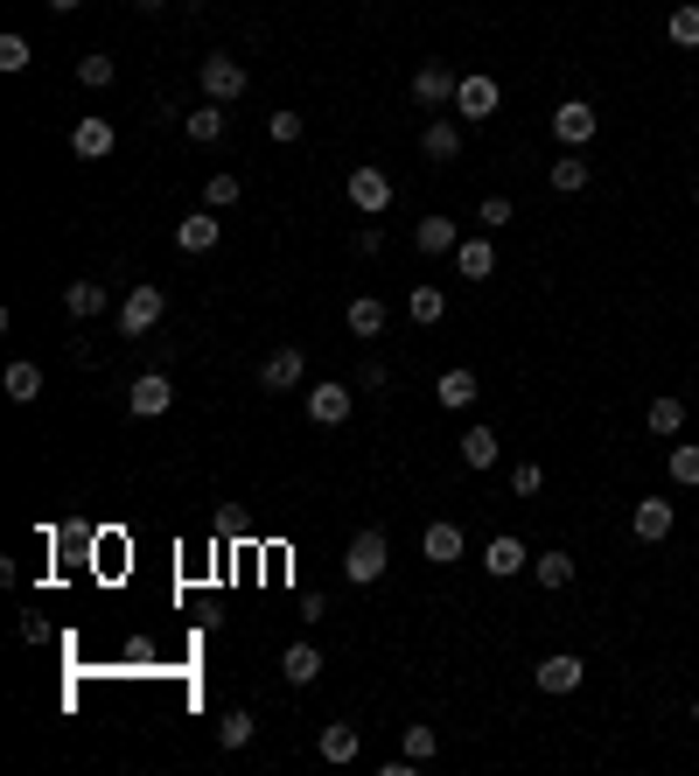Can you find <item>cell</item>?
Masks as SVG:
<instances>
[{"mask_svg": "<svg viewBox=\"0 0 699 776\" xmlns=\"http://www.w3.org/2000/svg\"><path fill=\"white\" fill-rule=\"evenodd\" d=\"M161 315H168V294L155 288V280H134L126 301H120V336H126V344H147Z\"/></svg>", "mask_w": 699, "mask_h": 776, "instance_id": "1", "label": "cell"}, {"mask_svg": "<svg viewBox=\"0 0 699 776\" xmlns=\"http://www.w3.org/2000/svg\"><path fill=\"white\" fill-rule=\"evenodd\" d=\"M385 566H392L385 532H357V539H350V553H343V581H350V588H371Z\"/></svg>", "mask_w": 699, "mask_h": 776, "instance_id": "2", "label": "cell"}, {"mask_svg": "<svg viewBox=\"0 0 699 776\" xmlns=\"http://www.w3.org/2000/svg\"><path fill=\"white\" fill-rule=\"evenodd\" d=\"M497 105H504V85L489 78V70H462V85H455V120H489Z\"/></svg>", "mask_w": 699, "mask_h": 776, "instance_id": "3", "label": "cell"}, {"mask_svg": "<svg viewBox=\"0 0 699 776\" xmlns=\"http://www.w3.org/2000/svg\"><path fill=\"white\" fill-rule=\"evenodd\" d=\"M595 134H601V112H595L588 99H566V105L553 112V140H560V147H588Z\"/></svg>", "mask_w": 699, "mask_h": 776, "instance_id": "4", "label": "cell"}, {"mask_svg": "<svg viewBox=\"0 0 699 776\" xmlns=\"http://www.w3.org/2000/svg\"><path fill=\"white\" fill-rule=\"evenodd\" d=\"M203 99H217V105H232V99H245V64L238 56H203Z\"/></svg>", "mask_w": 699, "mask_h": 776, "instance_id": "5", "label": "cell"}, {"mask_svg": "<svg viewBox=\"0 0 699 776\" xmlns=\"http://www.w3.org/2000/svg\"><path fill=\"white\" fill-rule=\"evenodd\" d=\"M350 203H357V211H364V217H385L392 211V176H385V168H350Z\"/></svg>", "mask_w": 699, "mask_h": 776, "instance_id": "6", "label": "cell"}, {"mask_svg": "<svg viewBox=\"0 0 699 776\" xmlns=\"http://www.w3.org/2000/svg\"><path fill=\"white\" fill-rule=\"evenodd\" d=\"M168 406H176V385H168L161 371H140L134 392H126V413H134V420H161Z\"/></svg>", "mask_w": 699, "mask_h": 776, "instance_id": "7", "label": "cell"}, {"mask_svg": "<svg viewBox=\"0 0 699 776\" xmlns=\"http://www.w3.org/2000/svg\"><path fill=\"white\" fill-rule=\"evenodd\" d=\"M301 406H308L315 427H343L350 406H357V392H350V385H329V378H323V385H308V400H301Z\"/></svg>", "mask_w": 699, "mask_h": 776, "instance_id": "8", "label": "cell"}, {"mask_svg": "<svg viewBox=\"0 0 699 776\" xmlns=\"http://www.w3.org/2000/svg\"><path fill=\"white\" fill-rule=\"evenodd\" d=\"M301 378H308V357H301L294 344L267 350V364H259V385H267V392H301Z\"/></svg>", "mask_w": 699, "mask_h": 776, "instance_id": "9", "label": "cell"}, {"mask_svg": "<svg viewBox=\"0 0 699 776\" xmlns=\"http://www.w3.org/2000/svg\"><path fill=\"white\" fill-rule=\"evenodd\" d=\"M112 147H120V134H112V120H99V112L70 126V155H78V161H105Z\"/></svg>", "mask_w": 699, "mask_h": 776, "instance_id": "10", "label": "cell"}, {"mask_svg": "<svg viewBox=\"0 0 699 776\" xmlns=\"http://www.w3.org/2000/svg\"><path fill=\"white\" fill-rule=\"evenodd\" d=\"M539 693H580V678H588V665H580L574 651H553V657H539Z\"/></svg>", "mask_w": 699, "mask_h": 776, "instance_id": "11", "label": "cell"}, {"mask_svg": "<svg viewBox=\"0 0 699 776\" xmlns=\"http://www.w3.org/2000/svg\"><path fill=\"white\" fill-rule=\"evenodd\" d=\"M455 70H441V64H420V70H413V105H433V112H441V105H455Z\"/></svg>", "mask_w": 699, "mask_h": 776, "instance_id": "12", "label": "cell"}, {"mask_svg": "<svg viewBox=\"0 0 699 776\" xmlns=\"http://www.w3.org/2000/svg\"><path fill=\"white\" fill-rule=\"evenodd\" d=\"M420 553L433 560V566H455L462 553H469V539H462V525H448V518H433L427 532H420Z\"/></svg>", "mask_w": 699, "mask_h": 776, "instance_id": "13", "label": "cell"}, {"mask_svg": "<svg viewBox=\"0 0 699 776\" xmlns=\"http://www.w3.org/2000/svg\"><path fill=\"white\" fill-rule=\"evenodd\" d=\"M483 566H489V581H511V574H525V566H532V553H525V539H489L483 546Z\"/></svg>", "mask_w": 699, "mask_h": 776, "instance_id": "14", "label": "cell"}, {"mask_svg": "<svg viewBox=\"0 0 699 776\" xmlns=\"http://www.w3.org/2000/svg\"><path fill=\"white\" fill-rule=\"evenodd\" d=\"M672 518H678V504H665V497H644V504L630 510V532L644 539V546H657V539L672 532Z\"/></svg>", "mask_w": 699, "mask_h": 776, "instance_id": "15", "label": "cell"}, {"mask_svg": "<svg viewBox=\"0 0 699 776\" xmlns=\"http://www.w3.org/2000/svg\"><path fill=\"white\" fill-rule=\"evenodd\" d=\"M413 245H420V252L433 259V252H455V245H462V232H455V217H441V211H427L420 224H413Z\"/></svg>", "mask_w": 699, "mask_h": 776, "instance_id": "16", "label": "cell"}, {"mask_svg": "<svg viewBox=\"0 0 699 776\" xmlns=\"http://www.w3.org/2000/svg\"><path fill=\"white\" fill-rule=\"evenodd\" d=\"M476 371H469V364H455V371H441V385H433V400H441L448 413H469V406H476Z\"/></svg>", "mask_w": 699, "mask_h": 776, "instance_id": "17", "label": "cell"}, {"mask_svg": "<svg viewBox=\"0 0 699 776\" xmlns=\"http://www.w3.org/2000/svg\"><path fill=\"white\" fill-rule=\"evenodd\" d=\"M217 238H224L217 211H196V217H182V224H176V245H182V252H217Z\"/></svg>", "mask_w": 699, "mask_h": 776, "instance_id": "18", "label": "cell"}, {"mask_svg": "<svg viewBox=\"0 0 699 776\" xmlns=\"http://www.w3.org/2000/svg\"><path fill=\"white\" fill-rule=\"evenodd\" d=\"M280 678H288V686H315V678H323V651H315V643H288V651H280Z\"/></svg>", "mask_w": 699, "mask_h": 776, "instance_id": "19", "label": "cell"}, {"mask_svg": "<svg viewBox=\"0 0 699 776\" xmlns=\"http://www.w3.org/2000/svg\"><path fill=\"white\" fill-rule=\"evenodd\" d=\"M455 273H462V280H489V273H497V245H489V232L455 245Z\"/></svg>", "mask_w": 699, "mask_h": 776, "instance_id": "20", "label": "cell"}, {"mask_svg": "<svg viewBox=\"0 0 699 776\" xmlns=\"http://www.w3.org/2000/svg\"><path fill=\"white\" fill-rule=\"evenodd\" d=\"M545 182H553V189H560V196H580V189H588V182H595V168H588V161H580V147H566V155H560L553 168H545Z\"/></svg>", "mask_w": 699, "mask_h": 776, "instance_id": "21", "label": "cell"}, {"mask_svg": "<svg viewBox=\"0 0 699 776\" xmlns=\"http://www.w3.org/2000/svg\"><path fill=\"white\" fill-rule=\"evenodd\" d=\"M420 155H427V161H455V155H462V126H455V120H427V126H420Z\"/></svg>", "mask_w": 699, "mask_h": 776, "instance_id": "22", "label": "cell"}, {"mask_svg": "<svg viewBox=\"0 0 699 776\" xmlns=\"http://www.w3.org/2000/svg\"><path fill=\"white\" fill-rule=\"evenodd\" d=\"M644 427L657 434V441H672V434L686 427V400H678V392H657V400L644 406Z\"/></svg>", "mask_w": 699, "mask_h": 776, "instance_id": "23", "label": "cell"}, {"mask_svg": "<svg viewBox=\"0 0 699 776\" xmlns=\"http://www.w3.org/2000/svg\"><path fill=\"white\" fill-rule=\"evenodd\" d=\"M64 308L78 315V322L105 315V280H70V288H64Z\"/></svg>", "mask_w": 699, "mask_h": 776, "instance_id": "24", "label": "cell"}, {"mask_svg": "<svg viewBox=\"0 0 699 776\" xmlns=\"http://www.w3.org/2000/svg\"><path fill=\"white\" fill-rule=\"evenodd\" d=\"M343 322H350V336H385V301H377V294H357L350 308H343Z\"/></svg>", "mask_w": 699, "mask_h": 776, "instance_id": "25", "label": "cell"}, {"mask_svg": "<svg viewBox=\"0 0 699 776\" xmlns=\"http://www.w3.org/2000/svg\"><path fill=\"white\" fill-rule=\"evenodd\" d=\"M0 385H8L14 406H35V400H43V371H35V364H8V378H0Z\"/></svg>", "mask_w": 699, "mask_h": 776, "instance_id": "26", "label": "cell"}, {"mask_svg": "<svg viewBox=\"0 0 699 776\" xmlns=\"http://www.w3.org/2000/svg\"><path fill=\"white\" fill-rule=\"evenodd\" d=\"M182 134H189V140H203V147L224 140V105H217V99H203V112H189V120H182Z\"/></svg>", "mask_w": 699, "mask_h": 776, "instance_id": "27", "label": "cell"}, {"mask_svg": "<svg viewBox=\"0 0 699 776\" xmlns=\"http://www.w3.org/2000/svg\"><path fill=\"white\" fill-rule=\"evenodd\" d=\"M497 456H504V448H497V434H489V427H469L462 434V462L469 469H497Z\"/></svg>", "mask_w": 699, "mask_h": 776, "instance_id": "28", "label": "cell"}, {"mask_svg": "<svg viewBox=\"0 0 699 776\" xmlns=\"http://www.w3.org/2000/svg\"><path fill=\"white\" fill-rule=\"evenodd\" d=\"M665 35H672L678 49H699V0H678L672 22H665Z\"/></svg>", "mask_w": 699, "mask_h": 776, "instance_id": "29", "label": "cell"}, {"mask_svg": "<svg viewBox=\"0 0 699 776\" xmlns=\"http://www.w3.org/2000/svg\"><path fill=\"white\" fill-rule=\"evenodd\" d=\"M406 315L420 322V329H433V322L448 315V294H441V288H413V294H406Z\"/></svg>", "mask_w": 699, "mask_h": 776, "instance_id": "30", "label": "cell"}, {"mask_svg": "<svg viewBox=\"0 0 699 776\" xmlns=\"http://www.w3.org/2000/svg\"><path fill=\"white\" fill-rule=\"evenodd\" d=\"M357 749H364V742H357V728H350V721L323 728V763H357Z\"/></svg>", "mask_w": 699, "mask_h": 776, "instance_id": "31", "label": "cell"}, {"mask_svg": "<svg viewBox=\"0 0 699 776\" xmlns=\"http://www.w3.org/2000/svg\"><path fill=\"white\" fill-rule=\"evenodd\" d=\"M532 581H539V588H566V581H574V553H539Z\"/></svg>", "mask_w": 699, "mask_h": 776, "instance_id": "32", "label": "cell"}, {"mask_svg": "<svg viewBox=\"0 0 699 776\" xmlns=\"http://www.w3.org/2000/svg\"><path fill=\"white\" fill-rule=\"evenodd\" d=\"M238 196H245V182H238V176H211V182H203V211H232Z\"/></svg>", "mask_w": 699, "mask_h": 776, "instance_id": "33", "label": "cell"}, {"mask_svg": "<svg viewBox=\"0 0 699 776\" xmlns=\"http://www.w3.org/2000/svg\"><path fill=\"white\" fill-rule=\"evenodd\" d=\"M665 462H672V483H678V490H699V448H692V441H686V448H672Z\"/></svg>", "mask_w": 699, "mask_h": 776, "instance_id": "34", "label": "cell"}, {"mask_svg": "<svg viewBox=\"0 0 699 776\" xmlns=\"http://www.w3.org/2000/svg\"><path fill=\"white\" fill-rule=\"evenodd\" d=\"M112 78H120V64H112V56H99V49H91V56H78V85H91V91H99V85H112Z\"/></svg>", "mask_w": 699, "mask_h": 776, "instance_id": "35", "label": "cell"}, {"mask_svg": "<svg viewBox=\"0 0 699 776\" xmlns=\"http://www.w3.org/2000/svg\"><path fill=\"white\" fill-rule=\"evenodd\" d=\"M217 742H224V749H245V742H252V713H245V707H232V713L217 721Z\"/></svg>", "mask_w": 699, "mask_h": 776, "instance_id": "36", "label": "cell"}, {"mask_svg": "<svg viewBox=\"0 0 699 776\" xmlns=\"http://www.w3.org/2000/svg\"><path fill=\"white\" fill-rule=\"evenodd\" d=\"M267 134H273L280 147H294L301 134H308V120H301V112H267Z\"/></svg>", "mask_w": 699, "mask_h": 776, "instance_id": "37", "label": "cell"}, {"mask_svg": "<svg viewBox=\"0 0 699 776\" xmlns=\"http://www.w3.org/2000/svg\"><path fill=\"white\" fill-rule=\"evenodd\" d=\"M511 217H518L511 196H483V203H476V224H483V232H497V224H511Z\"/></svg>", "mask_w": 699, "mask_h": 776, "instance_id": "38", "label": "cell"}, {"mask_svg": "<svg viewBox=\"0 0 699 776\" xmlns=\"http://www.w3.org/2000/svg\"><path fill=\"white\" fill-rule=\"evenodd\" d=\"M511 490H518V497H539V490H545V462H518L511 469Z\"/></svg>", "mask_w": 699, "mask_h": 776, "instance_id": "39", "label": "cell"}, {"mask_svg": "<svg viewBox=\"0 0 699 776\" xmlns=\"http://www.w3.org/2000/svg\"><path fill=\"white\" fill-rule=\"evenodd\" d=\"M0 70H29V35H0Z\"/></svg>", "mask_w": 699, "mask_h": 776, "instance_id": "40", "label": "cell"}, {"mask_svg": "<svg viewBox=\"0 0 699 776\" xmlns=\"http://www.w3.org/2000/svg\"><path fill=\"white\" fill-rule=\"evenodd\" d=\"M433 749H441V742H433V728H406V755H413V763H433Z\"/></svg>", "mask_w": 699, "mask_h": 776, "instance_id": "41", "label": "cell"}, {"mask_svg": "<svg viewBox=\"0 0 699 776\" xmlns=\"http://www.w3.org/2000/svg\"><path fill=\"white\" fill-rule=\"evenodd\" d=\"M357 252H364V259L385 252V224H364V232H357Z\"/></svg>", "mask_w": 699, "mask_h": 776, "instance_id": "42", "label": "cell"}, {"mask_svg": "<svg viewBox=\"0 0 699 776\" xmlns=\"http://www.w3.org/2000/svg\"><path fill=\"white\" fill-rule=\"evenodd\" d=\"M49 8H56V14H78V8H84V0H49Z\"/></svg>", "mask_w": 699, "mask_h": 776, "instance_id": "43", "label": "cell"}, {"mask_svg": "<svg viewBox=\"0 0 699 776\" xmlns=\"http://www.w3.org/2000/svg\"><path fill=\"white\" fill-rule=\"evenodd\" d=\"M134 8H161V0H134Z\"/></svg>", "mask_w": 699, "mask_h": 776, "instance_id": "44", "label": "cell"}, {"mask_svg": "<svg viewBox=\"0 0 699 776\" xmlns=\"http://www.w3.org/2000/svg\"><path fill=\"white\" fill-rule=\"evenodd\" d=\"M692 721H699V699H692Z\"/></svg>", "mask_w": 699, "mask_h": 776, "instance_id": "45", "label": "cell"}, {"mask_svg": "<svg viewBox=\"0 0 699 776\" xmlns=\"http://www.w3.org/2000/svg\"><path fill=\"white\" fill-rule=\"evenodd\" d=\"M692 211H699V189H692Z\"/></svg>", "mask_w": 699, "mask_h": 776, "instance_id": "46", "label": "cell"}]
</instances>
